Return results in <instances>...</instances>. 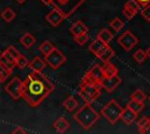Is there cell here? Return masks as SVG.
Wrapping results in <instances>:
<instances>
[{
	"mask_svg": "<svg viewBox=\"0 0 150 134\" xmlns=\"http://www.w3.org/2000/svg\"><path fill=\"white\" fill-rule=\"evenodd\" d=\"M54 87L42 71H32L23 80L22 98L30 107H36L53 92Z\"/></svg>",
	"mask_w": 150,
	"mask_h": 134,
	"instance_id": "obj_1",
	"label": "cell"
},
{
	"mask_svg": "<svg viewBox=\"0 0 150 134\" xmlns=\"http://www.w3.org/2000/svg\"><path fill=\"white\" fill-rule=\"evenodd\" d=\"M73 118L75 121L79 122V125L83 129H89L97 122V120L100 119V114L90 104L84 103V105L79 108V111L74 114Z\"/></svg>",
	"mask_w": 150,
	"mask_h": 134,
	"instance_id": "obj_2",
	"label": "cell"
},
{
	"mask_svg": "<svg viewBox=\"0 0 150 134\" xmlns=\"http://www.w3.org/2000/svg\"><path fill=\"white\" fill-rule=\"evenodd\" d=\"M101 89L102 87L98 84H90L81 80L79 86V96L84 103L91 104V101H94L101 94Z\"/></svg>",
	"mask_w": 150,
	"mask_h": 134,
	"instance_id": "obj_3",
	"label": "cell"
},
{
	"mask_svg": "<svg viewBox=\"0 0 150 134\" xmlns=\"http://www.w3.org/2000/svg\"><path fill=\"white\" fill-rule=\"evenodd\" d=\"M122 111H123V108L121 107V105H120L116 100L111 99V100H109V101L102 107V110H101V115L104 117L110 124H116V122L121 119Z\"/></svg>",
	"mask_w": 150,
	"mask_h": 134,
	"instance_id": "obj_4",
	"label": "cell"
},
{
	"mask_svg": "<svg viewBox=\"0 0 150 134\" xmlns=\"http://www.w3.org/2000/svg\"><path fill=\"white\" fill-rule=\"evenodd\" d=\"M22 79H20L19 77H14L5 85V91L9 94V97L13 100L16 101L20 98H22Z\"/></svg>",
	"mask_w": 150,
	"mask_h": 134,
	"instance_id": "obj_5",
	"label": "cell"
},
{
	"mask_svg": "<svg viewBox=\"0 0 150 134\" xmlns=\"http://www.w3.org/2000/svg\"><path fill=\"white\" fill-rule=\"evenodd\" d=\"M45 61L53 70H56L67 61V57L59 49L54 48L49 54L45 55Z\"/></svg>",
	"mask_w": 150,
	"mask_h": 134,
	"instance_id": "obj_6",
	"label": "cell"
},
{
	"mask_svg": "<svg viewBox=\"0 0 150 134\" xmlns=\"http://www.w3.org/2000/svg\"><path fill=\"white\" fill-rule=\"evenodd\" d=\"M103 77H104V75H103L102 66L98 65V64H95L84 73L82 80L87 82V83H90V84H98L100 85Z\"/></svg>",
	"mask_w": 150,
	"mask_h": 134,
	"instance_id": "obj_7",
	"label": "cell"
},
{
	"mask_svg": "<svg viewBox=\"0 0 150 134\" xmlns=\"http://www.w3.org/2000/svg\"><path fill=\"white\" fill-rule=\"evenodd\" d=\"M117 42L125 51H131V49L138 43V38L130 30H127L122 35H120Z\"/></svg>",
	"mask_w": 150,
	"mask_h": 134,
	"instance_id": "obj_8",
	"label": "cell"
},
{
	"mask_svg": "<svg viewBox=\"0 0 150 134\" xmlns=\"http://www.w3.org/2000/svg\"><path fill=\"white\" fill-rule=\"evenodd\" d=\"M64 17H66V14H64L61 9H59L57 7H55L54 9H52V10L46 15V21H47L50 26L57 27V26L64 20Z\"/></svg>",
	"mask_w": 150,
	"mask_h": 134,
	"instance_id": "obj_9",
	"label": "cell"
},
{
	"mask_svg": "<svg viewBox=\"0 0 150 134\" xmlns=\"http://www.w3.org/2000/svg\"><path fill=\"white\" fill-rule=\"evenodd\" d=\"M141 9V5L136 1V0H128L124 6H123V9H122V13L123 15L128 19V20H131L137 13L138 10Z\"/></svg>",
	"mask_w": 150,
	"mask_h": 134,
	"instance_id": "obj_10",
	"label": "cell"
},
{
	"mask_svg": "<svg viewBox=\"0 0 150 134\" xmlns=\"http://www.w3.org/2000/svg\"><path fill=\"white\" fill-rule=\"evenodd\" d=\"M121 82H122V79L117 75L111 76V77H103V79L100 83V86L110 93L121 84Z\"/></svg>",
	"mask_w": 150,
	"mask_h": 134,
	"instance_id": "obj_11",
	"label": "cell"
},
{
	"mask_svg": "<svg viewBox=\"0 0 150 134\" xmlns=\"http://www.w3.org/2000/svg\"><path fill=\"white\" fill-rule=\"evenodd\" d=\"M0 65H2V66H5L6 69L13 71V69L16 66L15 58H14L7 50H4V51L0 54Z\"/></svg>",
	"mask_w": 150,
	"mask_h": 134,
	"instance_id": "obj_12",
	"label": "cell"
},
{
	"mask_svg": "<svg viewBox=\"0 0 150 134\" xmlns=\"http://www.w3.org/2000/svg\"><path fill=\"white\" fill-rule=\"evenodd\" d=\"M109 45V43H105V42H103V41H101L100 38H95L90 44H89V51L91 52V54H94L97 58L100 57V55L103 52V50L107 48Z\"/></svg>",
	"mask_w": 150,
	"mask_h": 134,
	"instance_id": "obj_13",
	"label": "cell"
},
{
	"mask_svg": "<svg viewBox=\"0 0 150 134\" xmlns=\"http://www.w3.org/2000/svg\"><path fill=\"white\" fill-rule=\"evenodd\" d=\"M136 118H137V113L134 112L131 108H129L128 106H125V107L123 108L122 114H121V119H122V121H123L124 124L131 125V124L136 120Z\"/></svg>",
	"mask_w": 150,
	"mask_h": 134,
	"instance_id": "obj_14",
	"label": "cell"
},
{
	"mask_svg": "<svg viewBox=\"0 0 150 134\" xmlns=\"http://www.w3.org/2000/svg\"><path fill=\"white\" fill-rule=\"evenodd\" d=\"M69 31L73 34V36H76V35H80L82 33H88V27L83 21L77 20L70 26Z\"/></svg>",
	"mask_w": 150,
	"mask_h": 134,
	"instance_id": "obj_15",
	"label": "cell"
},
{
	"mask_svg": "<svg viewBox=\"0 0 150 134\" xmlns=\"http://www.w3.org/2000/svg\"><path fill=\"white\" fill-rule=\"evenodd\" d=\"M46 61L45 58L40 57V56H35L32 61H29V64L28 66L32 69V71H42L46 66Z\"/></svg>",
	"mask_w": 150,
	"mask_h": 134,
	"instance_id": "obj_16",
	"label": "cell"
},
{
	"mask_svg": "<svg viewBox=\"0 0 150 134\" xmlns=\"http://www.w3.org/2000/svg\"><path fill=\"white\" fill-rule=\"evenodd\" d=\"M53 127L55 128L56 132L63 133V132H66V131L69 128V121H68L66 118L61 117V118H59V119H56V120L54 121Z\"/></svg>",
	"mask_w": 150,
	"mask_h": 134,
	"instance_id": "obj_17",
	"label": "cell"
},
{
	"mask_svg": "<svg viewBox=\"0 0 150 134\" xmlns=\"http://www.w3.org/2000/svg\"><path fill=\"white\" fill-rule=\"evenodd\" d=\"M35 37L30 34V33H25L21 37H20V40H19V42L26 48V49H29V48H32L33 45H34V43H35Z\"/></svg>",
	"mask_w": 150,
	"mask_h": 134,
	"instance_id": "obj_18",
	"label": "cell"
},
{
	"mask_svg": "<svg viewBox=\"0 0 150 134\" xmlns=\"http://www.w3.org/2000/svg\"><path fill=\"white\" fill-rule=\"evenodd\" d=\"M62 106H63L64 110H67L68 112H73V111L79 106V103H77V100L75 99L74 96H68V97L63 100Z\"/></svg>",
	"mask_w": 150,
	"mask_h": 134,
	"instance_id": "obj_19",
	"label": "cell"
},
{
	"mask_svg": "<svg viewBox=\"0 0 150 134\" xmlns=\"http://www.w3.org/2000/svg\"><path fill=\"white\" fill-rule=\"evenodd\" d=\"M102 70H103V75L104 77H111V76H115L118 73V69L116 65H114L112 63L110 62H107L104 63V65L102 66Z\"/></svg>",
	"mask_w": 150,
	"mask_h": 134,
	"instance_id": "obj_20",
	"label": "cell"
},
{
	"mask_svg": "<svg viewBox=\"0 0 150 134\" xmlns=\"http://www.w3.org/2000/svg\"><path fill=\"white\" fill-rule=\"evenodd\" d=\"M137 128L139 133H145L150 128V118L149 117H141L137 121Z\"/></svg>",
	"mask_w": 150,
	"mask_h": 134,
	"instance_id": "obj_21",
	"label": "cell"
},
{
	"mask_svg": "<svg viewBox=\"0 0 150 134\" xmlns=\"http://www.w3.org/2000/svg\"><path fill=\"white\" fill-rule=\"evenodd\" d=\"M0 15H1V19H2L5 22H12V21L15 19V16H16L15 12H14L12 8H9V7L5 8V9L1 12Z\"/></svg>",
	"mask_w": 150,
	"mask_h": 134,
	"instance_id": "obj_22",
	"label": "cell"
},
{
	"mask_svg": "<svg viewBox=\"0 0 150 134\" xmlns=\"http://www.w3.org/2000/svg\"><path fill=\"white\" fill-rule=\"evenodd\" d=\"M97 38H100L101 41H103V42H105V43H109V42L112 40V33H111L109 29L103 28V29H101V30L98 31Z\"/></svg>",
	"mask_w": 150,
	"mask_h": 134,
	"instance_id": "obj_23",
	"label": "cell"
},
{
	"mask_svg": "<svg viewBox=\"0 0 150 134\" xmlns=\"http://www.w3.org/2000/svg\"><path fill=\"white\" fill-rule=\"evenodd\" d=\"M54 48H55V47H54V44H53L49 40H45V41L39 45V51H40V52H42V54H43V56H45V55L49 54Z\"/></svg>",
	"mask_w": 150,
	"mask_h": 134,
	"instance_id": "obj_24",
	"label": "cell"
},
{
	"mask_svg": "<svg viewBox=\"0 0 150 134\" xmlns=\"http://www.w3.org/2000/svg\"><path fill=\"white\" fill-rule=\"evenodd\" d=\"M115 55V52H114V50H112V48H110L109 45L103 50V52L100 55V59L103 62V63H107V62H110V59L112 58V56Z\"/></svg>",
	"mask_w": 150,
	"mask_h": 134,
	"instance_id": "obj_25",
	"label": "cell"
},
{
	"mask_svg": "<svg viewBox=\"0 0 150 134\" xmlns=\"http://www.w3.org/2000/svg\"><path fill=\"white\" fill-rule=\"evenodd\" d=\"M127 106L129 107V108H131L134 112H136L137 114L145 107L144 106V103H141V101H136V100H132V99H130L129 101H128V104H127Z\"/></svg>",
	"mask_w": 150,
	"mask_h": 134,
	"instance_id": "obj_26",
	"label": "cell"
},
{
	"mask_svg": "<svg viewBox=\"0 0 150 134\" xmlns=\"http://www.w3.org/2000/svg\"><path fill=\"white\" fill-rule=\"evenodd\" d=\"M132 57H134V59L137 62V63H139V64H142L146 58H148V54H146V50H143V49H138V50H136L135 52H134V55H132Z\"/></svg>",
	"mask_w": 150,
	"mask_h": 134,
	"instance_id": "obj_27",
	"label": "cell"
},
{
	"mask_svg": "<svg viewBox=\"0 0 150 134\" xmlns=\"http://www.w3.org/2000/svg\"><path fill=\"white\" fill-rule=\"evenodd\" d=\"M130 99H132V100H136V101H141V103H144V100L146 99V96H145V93H144L142 90L137 89V90H135V91L131 93V96H130Z\"/></svg>",
	"mask_w": 150,
	"mask_h": 134,
	"instance_id": "obj_28",
	"label": "cell"
},
{
	"mask_svg": "<svg viewBox=\"0 0 150 134\" xmlns=\"http://www.w3.org/2000/svg\"><path fill=\"white\" fill-rule=\"evenodd\" d=\"M110 27L115 30V31H120L122 28H123V26H124V22L120 19V17H114L111 21H110Z\"/></svg>",
	"mask_w": 150,
	"mask_h": 134,
	"instance_id": "obj_29",
	"label": "cell"
},
{
	"mask_svg": "<svg viewBox=\"0 0 150 134\" xmlns=\"http://www.w3.org/2000/svg\"><path fill=\"white\" fill-rule=\"evenodd\" d=\"M15 63H16V66H19L20 69H23V68L28 66L29 61H28V58H27L25 55H22V54H21V55H20V56L16 58Z\"/></svg>",
	"mask_w": 150,
	"mask_h": 134,
	"instance_id": "obj_30",
	"label": "cell"
},
{
	"mask_svg": "<svg viewBox=\"0 0 150 134\" xmlns=\"http://www.w3.org/2000/svg\"><path fill=\"white\" fill-rule=\"evenodd\" d=\"M88 40H89V35H88V33H82V34H80V35L74 36V41H75L79 45H83Z\"/></svg>",
	"mask_w": 150,
	"mask_h": 134,
	"instance_id": "obj_31",
	"label": "cell"
},
{
	"mask_svg": "<svg viewBox=\"0 0 150 134\" xmlns=\"http://www.w3.org/2000/svg\"><path fill=\"white\" fill-rule=\"evenodd\" d=\"M141 15L143 16L144 20H146V21L150 22V5L149 3L145 5V6H143V8L141 10Z\"/></svg>",
	"mask_w": 150,
	"mask_h": 134,
	"instance_id": "obj_32",
	"label": "cell"
},
{
	"mask_svg": "<svg viewBox=\"0 0 150 134\" xmlns=\"http://www.w3.org/2000/svg\"><path fill=\"white\" fill-rule=\"evenodd\" d=\"M12 73V71L11 70H8V69H6L5 66H2V65H0V79L4 82L5 79H7L8 77H9V75Z\"/></svg>",
	"mask_w": 150,
	"mask_h": 134,
	"instance_id": "obj_33",
	"label": "cell"
},
{
	"mask_svg": "<svg viewBox=\"0 0 150 134\" xmlns=\"http://www.w3.org/2000/svg\"><path fill=\"white\" fill-rule=\"evenodd\" d=\"M6 50H7V51H8V52H9V54L15 58V61H16V58L21 55V52H20V51H19L14 45H8V47L6 48Z\"/></svg>",
	"mask_w": 150,
	"mask_h": 134,
	"instance_id": "obj_34",
	"label": "cell"
},
{
	"mask_svg": "<svg viewBox=\"0 0 150 134\" xmlns=\"http://www.w3.org/2000/svg\"><path fill=\"white\" fill-rule=\"evenodd\" d=\"M12 133H13V134H25V133H27V131H26L25 128H22L21 126H16V127L12 131Z\"/></svg>",
	"mask_w": 150,
	"mask_h": 134,
	"instance_id": "obj_35",
	"label": "cell"
},
{
	"mask_svg": "<svg viewBox=\"0 0 150 134\" xmlns=\"http://www.w3.org/2000/svg\"><path fill=\"white\" fill-rule=\"evenodd\" d=\"M141 6H145L148 3H150V0H136Z\"/></svg>",
	"mask_w": 150,
	"mask_h": 134,
	"instance_id": "obj_36",
	"label": "cell"
},
{
	"mask_svg": "<svg viewBox=\"0 0 150 134\" xmlns=\"http://www.w3.org/2000/svg\"><path fill=\"white\" fill-rule=\"evenodd\" d=\"M41 1H42L45 5H50V3H54L55 0H41Z\"/></svg>",
	"mask_w": 150,
	"mask_h": 134,
	"instance_id": "obj_37",
	"label": "cell"
},
{
	"mask_svg": "<svg viewBox=\"0 0 150 134\" xmlns=\"http://www.w3.org/2000/svg\"><path fill=\"white\" fill-rule=\"evenodd\" d=\"M56 1H57V2H60V3H62V5H66L69 0H56Z\"/></svg>",
	"mask_w": 150,
	"mask_h": 134,
	"instance_id": "obj_38",
	"label": "cell"
},
{
	"mask_svg": "<svg viewBox=\"0 0 150 134\" xmlns=\"http://www.w3.org/2000/svg\"><path fill=\"white\" fill-rule=\"evenodd\" d=\"M146 54H148V57H150V47L146 49Z\"/></svg>",
	"mask_w": 150,
	"mask_h": 134,
	"instance_id": "obj_39",
	"label": "cell"
},
{
	"mask_svg": "<svg viewBox=\"0 0 150 134\" xmlns=\"http://www.w3.org/2000/svg\"><path fill=\"white\" fill-rule=\"evenodd\" d=\"M15 1H16V2H19V3H23L26 0H15Z\"/></svg>",
	"mask_w": 150,
	"mask_h": 134,
	"instance_id": "obj_40",
	"label": "cell"
},
{
	"mask_svg": "<svg viewBox=\"0 0 150 134\" xmlns=\"http://www.w3.org/2000/svg\"><path fill=\"white\" fill-rule=\"evenodd\" d=\"M1 82H2V80H1V79H0V83H1Z\"/></svg>",
	"mask_w": 150,
	"mask_h": 134,
	"instance_id": "obj_41",
	"label": "cell"
},
{
	"mask_svg": "<svg viewBox=\"0 0 150 134\" xmlns=\"http://www.w3.org/2000/svg\"><path fill=\"white\" fill-rule=\"evenodd\" d=\"M149 100H150V98H149Z\"/></svg>",
	"mask_w": 150,
	"mask_h": 134,
	"instance_id": "obj_42",
	"label": "cell"
}]
</instances>
